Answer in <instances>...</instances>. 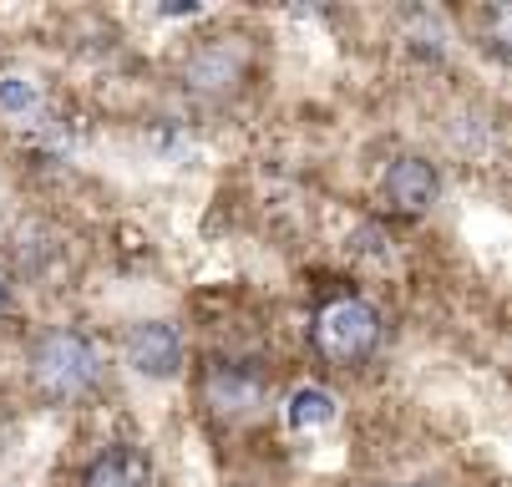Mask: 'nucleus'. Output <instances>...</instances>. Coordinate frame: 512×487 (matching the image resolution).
I'll use <instances>...</instances> for the list:
<instances>
[{
	"instance_id": "f257e3e1",
	"label": "nucleus",
	"mask_w": 512,
	"mask_h": 487,
	"mask_svg": "<svg viewBox=\"0 0 512 487\" xmlns=\"http://www.w3.org/2000/svg\"><path fill=\"white\" fill-rule=\"evenodd\" d=\"M26 376H31V391L46 401H82L102 376V356L82 330L61 325V330L36 335L31 356H26Z\"/></svg>"
},
{
	"instance_id": "f03ea898",
	"label": "nucleus",
	"mask_w": 512,
	"mask_h": 487,
	"mask_svg": "<svg viewBox=\"0 0 512 487\" xmlns=\"http://www.w3.org/2000/svg\"><path fill=\"white\" fill-rule=\"evenodd\" d=\"M310 335H315V351L330 366H360V361H371L376 345H381V310L360 295H340L315 315Z\"/></svg>"
},
{
	"instance_id": "7ed1b4c3",
	"label": "nucleus",
	"mask_w": 512,
	"mask_h": 487,
	"mask_svg": "<svg viewBox=\"0 0 512 487\" xmlns=\"http://www.w3.org/2000/svg\"><path fill=\"white\" fill-rule=\"evenodd\" d=\"M244 77H249V46L244 41H208L183 66V82L198 97H229Z\"/></svg>"
},
{
	"instance_id": "20e7f679",
	"label": "nucleus",
	"mask_w": 512,
	"mask_h": 487,
	"mask_svg": "<svg viewBox=\"0 0 512 487\" xmlns=\"http://www.w3.org/2000/svg\"><path fill=\"white\" fill-rule=\"evenodd\" d=\"M203 401L224 422H244V416H254L264 406V381H259V371H249L239 361H213L203 376Z\"/></svg>"
},
{
	"instance_id": "39448f33",
	"label": "nucleus",
	"mask_w": 512,
	"mask_h": 487,
	"mask_svg": "<svg viewBox=\"0 0 512 487\" xmlns=\"http://www.w3.org/2000/svg\"><path fill=\"white\" fill-rule=\"evenodd\" d=\"M436 193H442V178H436V168L426 158H396L386 168V178H381V198H386L391 214H401V219L431 214Z\"/></svg>"
},
{
	"instance_id": "423d86ee",
	"label": "nucleus",
	"mask_w": 512,
	"mask_h": 487,
	"mask_svg": "<svg viewBox=\"0 0 512 487\" xmlns=\"http://www.w3.org/2000/svg\"><path fill=\"white\" fill-rule=\"evenodd\" d=\"M127 366L137 376H153V381H168L178 376L183 366V335L168 325V320H142L127 330Z\"/></svg>"
},
{
	"instance_id": "0eeeda50",
	"label": "nucleus",
	"mask_w": 512,
	"mask_h": 487,
	"mask_svg": "<svg viewBox=\"0 0 512 487\" xmlns=\"http://www.w3.org/2000/svg\"><path fill=\"white\" fill-rule=\"evenodd\" d=\"M82 487H153V457L142 447H112L82 472Z\"/></svg>"
},
{
	"instance_id": "6e6552de",
	"label": "nucleus",
	"mask_w": 512,
	"mask_h": 487,
	"mask_svg": "<svg viewBox=\"0 0 512 487\" xmlns=\"http://www.w3.org/2000/svg\"><path fill=\"white\" fill-rule=\"evenodd\" d=\"M284 416H289V427H295V432H320V427L335 422V396L325 386H300L295 396H289Z\"/></svg>"
},
{
	"instance_id": "1a4fd4ad",
	"label": "nucleus",
	"mask_w": 512,
	"mask_h": 487,
	"mask_svg": "<svg viewBox=\"0 0 512 487\" xmlns=\"http://www.w3.org/2000/svg\"><path fill=\"white\" fill-rule=\"evenodd\" d=\"M0 107H6L11 117L36 112V87H31L26 77H0Z\"/></svg>"
},
{
	"instance_id": "9d476101",
	"label": "nucleus",
	"mask_w": 512,
	"mask_h": 487,
	"mask_svg": "<svg viewBox=\"0 0 512 487\" xmlns=\"http://www.w3.org/2000/svg\"><path fill=\"white\" fill-rule=\"evenodd\" d=\"M0 310H6V280H0Z\"/></svg>"
}]
</instances>
